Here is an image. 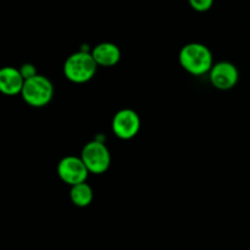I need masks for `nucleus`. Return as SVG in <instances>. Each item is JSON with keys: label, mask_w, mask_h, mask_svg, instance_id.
Listing matches in <instances>:
<instances>
[{"label": "nucleus", "mask_w": 250, "mask_h": 250, "mask_svg": "<svg viewBox=\"0 0 250 250\" xmlns=\"http://www.w3.org/2000/svg\"><path fill=\"white\" fill-rule=\"evenodd\" d=\"M210 82L220 90L232 89L239 80V72L236 65L229 61H219L209 72Z\"/></svg>", "instance_id": "nucleus-7"}, {"label": "nucleus", "mask_w": 250, "mask_h": 250, "mask_svg": "<svg viewBox=\"0 0 250 250\" xmlns=\"http://www.w3.org/2000/svg\"><path fill=\"white\" fill-rule=\"evenodd\" d=\"M111 127L115 136L121 139H131L136 137L141 129V119L134 110L126 107L115 114Z\"/></svg>", "instance_id": "nucleus-6"}, {"label": "nucleus", "mask_w": 250, "mask_h": 250, "mask_svg": "<svg viewBox=\"0 0 250 250\" xmlns=\"http://www.w3.org/2000/svg\"><path fill=\"white\" fill-rule=\"evenodd\" d=\"M94 193H93L92 187L87 182L80 183L71 187L70 198L73 204L78 208H85L92 203Z\"/></svg>", "instance_id": "nucleus-10"}, {"label": "nucleus", "mask_w": 250, "mask_h": 250, "mask_svg": "<svg viewBox=\"0 0 250 250\" xmlns=\"http://www.w3.org/2000/svg\"><path fill=\"white\" fill-rule=\"evenodd\" d=\"M81 159L88 171L92 173H104L111 164V155L105 143L92 141L85 144L81 153Z\"/></svg>", "instance_id": "nucleus-4"}, {"label": "nucleus", "mask_w": 250, "mask_h": 250, "mask_svg": "<svg viewBox=\"0 0 250 250\" xmlns=\"http://www.w3.org/2000/svg\"><path fill=\"white\" fill-rule=\"evenodd\" d=\"M22 98L28 105L34 107L45 106L50 103L54 95V87L51 81L43 75L24 81Z\"/></svg>", "instance_id": "nucleus-3"}, {"label": "nucleus", "mask_w": 250, "mask_h": 250, "mask_svg": "<svg viewBox=\"0 0 250 250\" xmlns=\"http://www.w3.org/2000/svg\"><path fill=\"white\" fill-rule=\"evenodd\" d=\"M190 6L198 12H205L212 6L211 0H190Z\"/></svg>", "instance_id": "nucleus-11"}, {"label": "nucleus", "mask_w": 250, "mask_h": 250, "mask_svg": "<svg viewBox=\"0 0 250 250\" xmlns=\"http://www.w3.org/2000/svg\"><path fill=\"white\" fill-rule=\"evenodd\" d=\"M87 166L84 165L81 156L68 155L61 159L58 164V175L68 186H76L84 183L88 177Z\"/></svg>", "instance_id": "nucleus-5"}, {"label": "nucleus", "mask_w": 250, "mask_h": 250, "mask_svg": "<svg viewBox=\"0 0 250 250\" xmlns=\"http://www.w3.org/2000/svg\"><path fill=\"white\" fill-rule=\"evenodd\" d=\"M98 65L90 51L78 50L71 54L63 63L66 78L73 83H85L94 77Z\"/></svg>", "instance_id": "nucleus-2"}, {"label": "nucleus", "mask_w": 250, "mask_h": 250, "mask_svg": "<svg viewBox=\"0 0 250 250\" xmlns=\"http://www.w3.org/2000/svg\"><path fill=\"white\" fill-rule=\"evenodd\" d=\"M180 63L187 72L202 76L211 71L214 63L212 53L202 43H188L180 50Z\"/></svg>", "instance_id": "nucleus-1"}, {"label": "nucleus", "mask_w": 250, "mask_h": 250, "mask_svg": "<svg viewBox=\"0 0 250 250\" xmlns=\"http://www.w3.org/2000/svg\"><path fill=\"white\" fill-rule=\"evenodd\" d=\"M20 72H21L22 77L24 78V81L36 77V76L38 75L33 63H29V62L23 63V65L21 66V68H20Z\"/></svg>", "instance_id": "nucleus-12"}, {"label": "nucleus", "mask_w": 250, "mask_h": 250, "mask_svg": "<svg viewBox=\"0 0 250 250\" xmlns=\"http://www.w3.org/2000/svg\"><path fill=\"white\" fill-rule=\"evenodd\" d=\"M24 85V78L22 77L19 68L6 66L0 70V90L6 95L21 94Z\"/></svg>", "instance_id": "nucleus-8"}, {"label": "nucleus", "mask_w": 250, "mask_h": 250, "mask_svg": "<svg viewBox=\"0 0 250 250\" xmlns=\"http://www.w3.org/2000/svg\"><path fill=\"white\" fill-rule=\"evenodd\" d=\"M93 59L95 60L98 66H104V67H110V66L116 65L121 59V51L120 48L114 43L110 42H103L93 48L90 51Z\"/></svg>", "instance_id": "nucleus-9"}]
</instances>
